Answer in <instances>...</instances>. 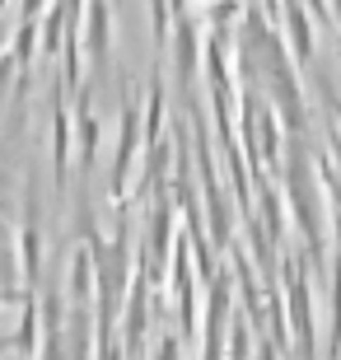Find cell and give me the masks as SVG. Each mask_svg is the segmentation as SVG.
I'll list each match as a JSON object with an SVG mask.
<instances>
[{
    "mask_svg": "<svg viewBox=\"0 0 341 360\" xmlns=\"http://www.w3.org/2000/svg\"><path fill=\"white\" fill-rule=\"evenodd\" d=\"M281 14H285V52L295 66H314V19H309V5L304 0H281Z\"/></svg>",
    "mask_w": 341,
    "mask_h": 360,
    "instance_id": "6da1fadb",
    "label": "cell"
},
{
    "mask_svg": "<svg viewBox=\"0 0 341 360\" xmlns=\"http://www.w3.org/2000/svg\"><path fill=\"white\" fill-rule=\"evenodd\" d=\"M304 5H314L318 19H323V24H332V5H328V0H304Z\"/></svg>",
    "mask_w": 341,
    "mask_h": 360,
    "instance_id": "3957f363",
    "label": "cell"
},
{
    "mask_svg": "<svg viewBox=\"0 0 341 360\" xmlns=\"http://www.w3.org/2000/svg\"><path fill=\"white\" fill-rule=\"evenodd\" d=\"M318 89H323V108L332 112V122H337V131H341V98H337V89H332L328 75H318Z\"/></svg>",
    "mask_w": 341,
    "mask_h": 360,
    "instance_id": "7a4b0ae2",
    "label": "cell"
}]
</instances>
